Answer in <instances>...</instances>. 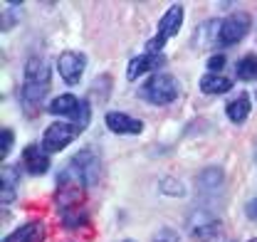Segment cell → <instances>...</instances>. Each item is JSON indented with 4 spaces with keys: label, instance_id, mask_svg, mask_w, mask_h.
<instances>
[{
    "label": "cell",
    "instance_id": "3957f363",
    "mask_svg": "<svg viewBox=\"0 0 257 242\" xmlns=\"http://www.w3.org/2000/svg\"><path fill=\"white\" fill-rule=\"evenodd\" d=\"M47 111H50V114H57V116H67V119H72L74 124H79L82 129L92 119L89 101H82V99H77V96L69 94V91L55 96V99L47 104Z\"/></svg>",
    "mask_w": 257,
    "mask_h": 242
},
{
    "label": "cell",
    "instance_id": "52a82bcc",
    "mask_svg": "<svg viewBox=\"0 0 257 242\" xmlns=\"http://www.w3.org/2000/svg\"><path fill=\"white\" fill-rule=\"evenodd\" d=\"M84 67H87V57L77 50H64L57 57V69L62 74L64 84H77L84 74Z\"/></svg>",
    "mask_w": 257,
    "mask_h": 242
},
{
    "label": "cell",
    "instance_id": "ba28073f",
    "mask_svg": "<svg viewBox=\"0 0 257 242\" xmlns=\"http://www.w3.org/2000/svg\"><path fill=\"white\" fill-rule=\"evenodd\" d=\"M23 166L30 176H42L50 171V156L42 149V144H28L23 151Z\"/></svg>",
    "mask_w": 257,
    "mask_h": 242
},
{
    "label": "cell",
    "instance_id": "277c9868",
    "mask_svg": "<svg viewBox=\"0 0 257 242\" xmlns=\"http://www.w3.org/2000/svg\"><path fill=\"white\" fill-rule=\"evenodd\" d=\"M79 131H82V126L74 124V121H55L42 134V149L47 153L62 151L64 146H69L79 136Z\"/></svg>",
    "mask_w": 257,
    "mask_h": 242
},
{
    "label": "cell",
    "instance_id": "6da1fadb",
    "mask_svg": "<svg viewBox=\"0 0 257 242\" xmlns=\"http://www.w3.org/2000/svg\"><path fill=\"white\" fill-rule=\"evenodd\" d=\"M50 82H52L50 64L40 57H32L25 64V82H23V91H20L25 111H32V114L37 111V106L45 101V96L50 91Z\"/></svg>",
    "mask_w": 257,
    "mask_h": 242
},
{
    "label": "cell",
    "instance_id": "8fae6325",
    "mask_svg": "<svg viewBox=\"0 0 257 242\" xmlns=\"http://www.w3.org/2000/svg\"><path fill=\"white\" fill-rule=\"evenodd\" d=\"M181 25H183V5H181V3H176V5H171V8L163 13V18H161L159 37H161V40L176 37V35H178V30H181Z\"/></svg>",
    "mask_w": 257,
    "mask_h": 242
},
{
    "label": "cell",
    "instance_id": "5b68a950",
    "mask_svg": "<svg viewBox=\"0 0 257 242\" xmlns=\"http://www.w3.org/2000/svg\"><path fill=\"white\" fill-rule=\"evenodd\" d=\"M67 168L79 178V181L84 183L87 188H92L99 183V176H101V163H99V156L94 151H79L69 163H67Z\"/></svg>",
    "mask_w": 257,
    "mask_h": 242
},
{
    "label": "cell",
    "instance_id": "d6986e66",
    "mask_svg": "<svg viewBox=\"0 0 257 242\" xmlns=\"http://www.w3.org/2000/svg\"><path fill=\"white\" fill-rule=\"evenodd\" d=\"M223 67H225V55H213V57H208V69H210V74H218Z\"/></svg>",
    "mask_w": 257,
    "mask_h": 242
},
{
    "label": "cell",
    "instance_id": "2e32d148",
    "mask_svg": "<svg viewBox=\"0 0 257 242\" xmlns=\"http://www.w3.org/2000/svg\"><path fill=\"white\" fill-rule=\"evenodd\" d=\"M15 183H18V176L13 171L3 168V205H8L15 198Z\"/></svg>",
    "mask_w": 257,
    "mask_h": 242
},
{
    "label": "cell",
    "instance_id": "44dd1931",
    "mask_svg": "<svg viewBox=\"0 0 257 242\" xmlns=\"http://www.w3.org/2000/svg\"><path fill=\"white\" fill-rule=\"evenodd\" d=\"M247 242H257V237H255V240H247Z\"/></svg>",
    "mask_w": 257,
    "mask_h": 242
},
{
    "label": "cell",
    "instance_id": "7402d4cb",
    "mask_svg": "<svg viewBox=\"0 0 257 242\" xmlns=\"http://www.w3.org/2000/svg\"><path fill=\"white\" fill-rule=\"evenodd\" d=\"M126 242H131V240H126Z\"/></svg>",
    "mask_w": 257,
    "mask_h": 242
},
{
    "label": "cell",
    "instance_id": "8992f818",
    "mask_svg": "<svg viewBox=\"0 0 257 242\" xmlns=\"http://www.w3.org/2000/svg\"><path fill=\"white\" fill-rule=\"evenodd\" d=\"M250 30V15L245 13H235L230 18L220 20V28H218V37H215V45L220 47H230V45H237Z\"/></svg>",
    "mask_w": 257,
    "mask_h": 242
},
{
    "label": "cell",
    "instance_id": "30bf717a",
    "mask_svg": "<svg viewBox=\"0 0 257 242\" xmlns=\"http://www.w3.org/2000/svg\"><path fill=\"white\" fill-rule=\"evenodd\" d=\"M163 64H166V55H151V52L139 55V57H134V60L128 62L126 79H139L141 74L156 72V69H159V67H163Z\"/></svg>",
    "mask_w": 257,
    "mask_h": 242
},
{
    "label": "cell",
    "instance_id": "9a60e30c",
    "mask_svg": "<svg viewBox=\"0 0 257 242\" xmlns=\"http://www.w3.org/2000/svg\"><path fill=\"white\" fill-rule=\"evenodd\" d=\"M235 74L242 82H252L257 79V55H245L242 60L235 64Z\"/></svg>",
    "mask_w": 257,
    "mask_h": 242
},
{
    "label": "cell",
    "instance_id": "ac0fdd59",
    "mask_svg": "<svg viewBox=\"0 0 257 242\" xmlns=\"http://www.w3.org/2000/svg\"><path fill=\"white\" fill-rule=\"evenodd\" d=\"M154 242H178V235H176V230L163 227V230H159V232L154 235Z\"/></svg>",
    "mask_w": 257,
    "mask_h": 242
},
{
    "label": "cell",
    "instance_id": "7c38bea8",
    "mask_svg": "<svg viewBox=\"0 0 257 242\" xmlns=\"http://www.w3.org/2000/svg\"><path fill=\"white\" fill-rule=\"evenodd\" d=\"M45 237H47V227L40 220H30L20 225L15 232H10L3 242H45Z\"/></svg>",
    "mask_w": 257,
    "mask_h": 242
},
{
    "label": "cell",
    "instance_id": "9c48e42d",
    "mask_svg": "<svg viewBox=\"0 0 257 242\" xmlns=\"http://www.w3.org/2000/svg\"><path fill=\"white\" fill-rule=\"evenodd\" d=\"M104 124H106V129L114 131V134H131V136H136V134L144 131V121L134 119V116H128V114H121V111H106Z\"/></svg>",
    "mask_w": 257,
    "mask_h": 242
},
{
    "label": "cell",
    "instance_id": "7a4b0ae2",
    "mask_svg": "<svg viewBox=\"0 0 257 242\" xmlns=\"http://www.w3.org/2000/svg\"><path fill=\"white\" fill-rule=\"evenodd\" d=\"M141 99H146L149 104H156V106H166L171 104L176 96H178V79L173 74H151L146 79V84L139 89Z\"/></svg>",
    "mask_w": 257,
    "mask_h": 242
},
{
    "label": "cell",
    "instance_id": "ffe728a7",
    "mask_svg": "<svg viewBox=\"0 0 257 242\" xmlns=\"http://www.w3.org/2000/svg\"><path fill=\"white\" fill-rule=\"evenodd\" d=\"M245 212H247V217H252V220H257V198H255V200H250V203H247V208H245Z\"/></svg>",
    "mask_w": 257,
    "mask_h": 242
},
{
    "label": "cell",
    "instance_id": "5bb4252c",
    "mask_svg": "<svg viewBox=\"0 0 257 242\" xmlns=\"http://www.w3.org/2000/svg\"><path fill=\"white\" fill-rule=\"evenodd\" d=\"M232 89V79H227L223 74H203L200 77V91L203 94H227Z\"/></svg>",
    "mask_w": 257,
    "mask_h": 242
},
{
    "label": "cell",
    "instance_id": "e0dca14e",
    "mask_svg": "<svg viewBox=\"0 0 257 242\" xmlns=\"http://www.w3.org/2000/svg\"><path fill=\"white\" fill-rule=\"evenodd\" d=\"M13 144H15V131L5 126L0 131V158H8V153L13 151Z\"/></svg>",
    "mask_w": 257,
    "mask_h": 242
},
{
    "label": "cell",
    "instance_id": "4fadbf2b",
    "mask_svg": "<svg viewBox=\"0 0 257 242\" xmlns=\"http://www.w3.org/2000/svg\"><path fill=\"white\" fill-rule=\"evenodd\" d=\"M250 109H252L250 96H247V94H240V96H235L232 101H227L225 114H227V119L232 121V124H242V121L250 116Z\"/></svg>",
    "mask_w": 257,
    "mask_h": 242
}]
</instances>
